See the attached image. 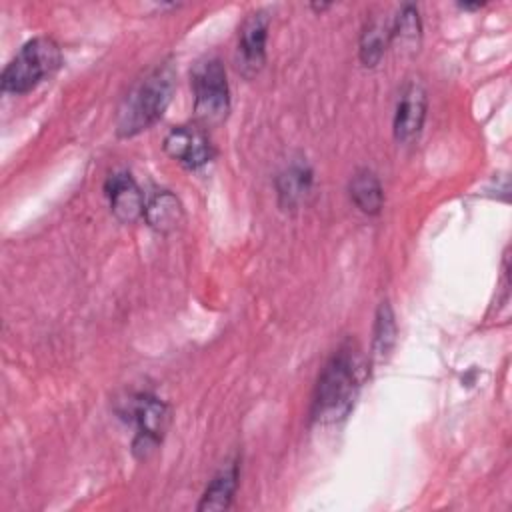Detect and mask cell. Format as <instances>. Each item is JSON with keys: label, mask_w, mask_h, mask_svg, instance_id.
<instances>
[{"label": "cell", "mask_w": 512, "mask_h": 512, "mask_svg": "<svg viewBox=\"0 0 512 512\" xmlns=\"http://www.w3.org/2000/svg\"><path fill=\"white\" fill-rule=\"evenodd\" d=\"M144 218L150 228L158 232H170L182 222L184 210L180 200L170 190H160L146 202Z\"/></svg>", "instance_id": "7c38bea8"}, {"label": "cell", "mask_w": 512, "mask_h": 512, "mask_svg": "<svg viewBox=\"0 0 512 512\" xmlns=\"http://www.w3.org/2000/svg\"><path fill=\"white\" fill-rule=\"evenodd\" d=\"M426 90L420 82H408L398 98L394 114V136L398 142L408 144L418 138L424 118H426Z\"/></svg>", "instance_id": "ba28073f"}, {"label": "cell", "mask_w": 512, "mask_h": 512, "mask_svg": "<svg viewBox=\"0 0 512 512\" xmlns=\"http://www.w3.org/2000/svg\"><path fill=\"white\" fill-rule=\"evenodd\" d=\"M122 414L136 426V436L132 440L134 456L140 460L148 458L158 448L166 432L170 420L168 406L158 396L140 392L126 402V410Z\"/></svg>", "instance_id": "5b68a950"}, {"label": "cell", "mask_w": 512, "mask_h": 512, "mask_svg": "<svg viewBox=\"0 0 512 512\" xmlns=\"http://www.w3.org/2000/svg\"><path fill=\"white\" fill-rule=\"evenodd\" d=\"M268 14L256 10L244 18L238 30V70L252 78L260 72L266 60V40H268Z\"/></svg>", "instance_id": "52a82bcc"}, {"label": "cell", "mask_w": 512, "mask_h": 512, "mask_svg": "<svg viewBox=\"0 0 512 512\" xmlns=\"http://www.w3.org/2000/svg\"><path fill=\"white\" fill-rule=\"evenodd\" d=\"M348 192H350V200L354 202V206L360 212L374 216L382 210L384 192H382V184H380L378 176L372 170H368V168L356 170L354 176L350 178Z\"/></svg>", "instance_id": "8fae6325"}, {"label": "cell", "mask_w": 512, "mask_h": 512, "mask_svg": "<svg viewBox=\"0 0 512 512\" xmlns=\"http://www.w3.org/2000/svg\"><path fill=\"white\" fill-rule=\"evenodd\" d=\"M164 152L190 170L204 166L214 156L206 130L196 124L174 126L164 138Z\"/></svg>", "instance_id": "8992f818"}, {"label": "cell", "mask_w": 512, "mask_h": 512, "mask_svg": "<svg viewBox=\"0 0 512 512\" xmlns=\"http://www.w3.org/2000/svg\"><path fill=\"white\" fill-rule=\"evenodd\" d=\"M60 66V46L48 36H38L28 40L6 64L0 76V86L4 92L10 94H26L42 80L50 78Z\"/></svg>", "instance_id": "3957f363"}, {"label": "cell", "mask_w": 512, "mask_h": 512, "mask_svg": "<svg viewBox=\"0 0 512 512\" xmlns=\"http://www.w3.org/2000/svg\"><path fill=\"white\" fill-rule=\"evenodd\" d=\"M362 382V360L352 344L338 348L318 376L312 398V420L332 424L344 420L358 396Z\"/></svg>", "instance_id": "6da1fadb"}, {"label": "cell", "mask_w": 512, "mask_h": 512, "mask_svg": "<svg viewBox=\"0 0 512 512\" xmlns=\"http://www.w3.org/2000/svg\"><path fill=\"white\" fill-rule=\"evenodd\" d=\"M176 86V72L170 62L158 64L124 98L116 116V134L120 138L136 136L148 130L170 104Z\"/></svg>", "instance_id": "7a4b0ae2"}, {"label": "cell", "mask_w": 512, "mask_h": 512, "mask_svg": "<svg viewBox=\"0 0 512 512\" xmlns=\"http://www.w3.org/2000/svg\"><path fill=\"white\" fill-rule=\"evenodd\" d=\"M396 342V322L394 312L388 302H382L376 310L374 330H372V354L374 358H386Z\"/></svg>", "instance_id": "2e32d148"}, {"label": "cell", "mask_w": 512, "mask_h": 512, "mask_svg": "<svg viewBox=\"0 0 512 512\" xmlns=\"http://www.w3.org/2000/svg\"><path fill=\"white\" fill-rule=\"evenodd\" d=\"M238 486V464L232 462L224 466L208 484L198 502V510H226L232 502V496Z\"/></svg>", "instance_id": "4fadbf2b"}, {"label": "cell", "mask_w": 512, "mask_h": 512, "mask_svg": "<svg viewBox=\"0 0 512 512\" xmlns=\"http://www.w3.org/2000/svg\"><path fill=\"white\" fill-rule=\"evenodd\" d=\"M104 192L110 202L112 214L120 222H136L140 216H144L146 198L136 184V180L130 176V172H114L108 176L104 184Z\"/></svg>", "instance_id": "9c48e42d"}, {"label": "cell", "mask_w": 512, "mask_h": 512, "mask_svg": "<svg viewBox=\"0 0 512 512\" xmlns=\"http://www.w3.org/2000/svg\"><path fill=\"white\" fill-rule=\"evenodd\" d=\"M194 112L202 128L218 126L230 110V88L224 64L218 58L200 62L192 72Z\"/></svg>", "instance_id": "277c9868"}, {"label": "cell", "mask_w": 512, "mask_h": 512, "mask_svg": "<svg viewBox=\"0 0 512 512\" xmlns=\"http://www.w3.org/2000/svg\"><path fill=\"white\" fill-rule=\"evenodd\" d=\"M312 188V170L306 162H292L276 178L278 202L284 210H294Z\"/></svg>", "instance_id": "30bf717a"}, {"label": "cell", "mask_w": 512, "mask_h": 512, "mask_svg": "<svg viewBox=\"0 0 512 512\" xmlns=\"http://www.w3.org/2000/svg\"><path fill=\"white\" fill-rule=\"evenodd\" d=\"M390 42V26L384 20H370L360 36V60L364 66H376Z\"/></svg>", "instance_id": "5bb4252c"}, {"label": "cell", "mask_w": 512, "mask_h": 512, "mask_svg": "<svg viewBox=\"0 0 512 512\" xmlns=\"http://www.w3.org/2000/svg\"><path fill=\"white\" fill-rule=\"evenodd\" d=\"M420 36H422V24H420V14L414 4H406L394 24L390 26V40L398 42L402 48L414 52L420 46Z\"/></svg>", "instance_id": "9a60e30c"}, {"label": "cell", "mask_w": 512, "mask_h": 512, "mask_svg": "<svg viewBox=\"0 0 512 512\" xmlns=\"http://www.w3.org/2000/svg\"><path fill=\"white\" fill-rule=\"evenodd\" d=\"M312 8H314V10H318V12H322V10L330 8V4H312Z\"/></svg>", "instance_id": "ac0fdd59"}, {"label": "cell", "mask_w": 512, "mask_h": 512, "mask_svg": "<svg viewBox=\"0 0 512 512\" xmlns=\"http://www.w3.org/2000/svg\"><path fill=\"white\" fill-rule=\"evenodd\" d=\"M480 6H484L482 2H474V4H470V2H460L458 4V8H462V10H478Z\"/></svg>", "instance_id": "e0dca14e"}]
</instances>
